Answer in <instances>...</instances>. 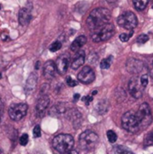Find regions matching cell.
I'll return each mask as SVG.
<instances>
[{"label": "cell", "mask_w": 153, "mask_h": 154, "mask_svg": "<svg viewBox=\"0 0 153 154\" xmlns=\"http://www.w3.org/2000/svg\"><path fill=\"white\" fill-rule=\"evenodd\" d=\"M153 145V131L151 132L149 134H147V136L145 137L144 140V146H152Z\"/></svg>", "instance_id": "obj_26"}, {"label": "cell", "mask_w": 153, "mask_h": 154, "mask_svg": "<svg viewBox=\"0 0 153 154\" xmlns=\"http://www.w3.org/2000/svg\"><path fill=\"white\" fill-rule=\"evenodd\" d=\"M69 57L67 54H62L57 59L55 65H56V69L60 75L66 74L68 70V67H69Z\"/></svg>", "instance_id": "obj_12"}, {"label": "cell", "mask_w": 153, "mask_h": 154, "mask_svg": "<svg viewBox=\"0 0 153 154\" xmlns=\"http://www.w3.org/2000/svg\"><path fill=\"white\" fill-rule=\"evenodd\" d=\"M3 109H4V105H3L2 101L0 100V112H2V111H3Z\"/></svg>", "instance_id": "obj_36"}, {"label": "cell", "mask_w": 153, "mask_h": 154, "mask_svg": "<svg viewBox=\"0 0 153 154\" xmlns=\"http://www.w3.org/2000/svg\"><path fill=\"white\" fill-rule=\"evenodd\" d=\"M106 136H107V139L108 141L111 143H115L116 141H117V135L116 134L112 131V130H109L107 133H106Z\"/></svg>", "instance_id": "obj_25"}, {"label": "cell", "mask_w": 153, "mask_h": 154, "mask_svg": "<svg viewBox=\"0 0 153 154\" xmlns=\"http://www.w3.org/2000/svg\"><path fill=\"white\" fill-rule=\"evenodd\" d=\"M49 104H50L49 97L46 94H42L39 97V99L37 101V105H36V112L40 117H41L44 115V112L47 109V107L49 106Z\"/></svg>", "instance_id": "obj_13"}, {"label": "cell", "mask_w": 153, "mask_h": 154, "mask_svg": "<svg viewBox=\"0 0 153 154\" xmlns=\"http://www.w3.org/2000/svg\"><path fill=\"white\" fill-rule=\"evenodd\" d=\"M115 34V26L112 23H106V25L92 31V40L95 42H101L110 39Z\"/></svg>", "instance_id": "obj_5"}, {"label": "cell", "mask_w": 153, "mask_h": 154, "mask_svg": "<svg viewBox=\"0 0 153 154\" xmlns=\"http://www.w3.org/2000/svg\"><path fill=\"white\" fill-rule=\"evenodd\" d=\"M96 93H97V91H94V92H93V95H96Z\"/></svg>", "instance_id": "obj_38"}, {"label": "cell", "mask_w": 153, "mask_h": 154, "mask_svg": "<svg viewBox=\"0 0 153 154\" xmlns=\"http://www.w3.org/2000/svg\"><path fill=\"white\" fill-rule=\"evenodd\" d=\"M28 135L27 134H23L21 137H20V144L23 145V146H25L27 143H28Z\"/></svg>", "instance_id": "obj_31"}, {"label": "cell", "mask_w": 153, "mask_h": 154, "mask_svg": "<svg viewBox=\"0 0 153 154\" xmlns=\"http://www.w3.org/2000/svg\"><path fill=\"white\" fill-rule=\"evenodd\" d=\"M132 35H133V30H131L130 33H122V34H120L119 38L123 42H126L129 41V39L132 37Z\"/></svg>", "instance_id": "obj_28"}, {"label": "cell", "mask_w": 153, "mask_h": 154, "mask_svg": "<svg viewBox=\"0 0 153 154\" xmlns=\"http://www.w3.org/2000/svg\"><path fill=\"white\" fill-rule=\"evenodd\" d=\"M60 48H61V42H53V43L50 45V51L51 52H56V51H58Z\"/></svg>", "instance_id": "obj_27"}, {"label": "cell", "mask_w": 153, "mask_h": 154, "mask_svg": "<svg viewBox=\"0 0 153 154\" xmlns=\"http://www.w3.org/2000/svg\"><path fill=\"white\" fill-rule=\"evenodd\" d=\"M85 58H86V54L83 51H78L73 60L71 63V68L72 69H78V68H80L84 62H85Z\"/></svg>", "instance_id": "obj_18"}, {"label": "cell", "mask_w": 153, "mask_h": 154, "mask_svg": "<svg viewBox=\"0 0 153 154\" xmlns=\"http://www.w3.org/2000/svg\"><path fill=\"white\" fill-rule=\"evenodd\" d=\"M106 1H107L108 3H110V4H113V3H115L117 0H106Z\"/></svg>", "instance_id": "obj_37"}, {"label": "cell", "mask_w": 153, "mask_h": 154, "mask_svg": "<svg viewBox=\"0 0 153 154\" xmlns=\"http://www.w3.org/2000/svg\"><path fill=\"white\" fill-rule=\"evenodd\" d=\"M37 80H38V76L36 72H32L31 75L28 77L26 85H25V93L26 94H32L34 92L36 86H37Z\"/></svg>", "instance_id": "obj_15"}, {"label": "cell", "mask_w": 153, "mask_h": 154, "mask_svg": "<svg viewBox=\"0 0 153 154\" xmlns=\"http://www.w3.org/2000/svg\"><path fill=\"white\" fill-rule=\"evenodd\" d=\"M114 152H115V153H133L132 151H130L127 148H125L124 146H121V145L115 146L114 148Z\"/></svg>", "instance_id": "obj_24"}, {"label": "cell", "mask_w": 153, "mask_h": 154, "mask_svg": "<svg viewBox=\"0 0 153 154\" xmlns=\"http://www.w3.org/2000/svg\"><path fill=\"white\" fill-rule=\"evenodd\" d=\"M152 8H153V6H152Z\"/></svg>", "instance_id": "obj_42"}, {"label": "cell", "mask_w": 153, "mask_h": 154, "mask_svg": "<svg viewBox=\"0 0 153 154\" xmlns=\"http://www.w3.org/2000/svg\"><path fill=\"white\" fill-rule=\"evenodd\" d=\"M57 72L56 65L52 60H48L43 66V77L46 79H52Z\"/></svg>", "instance_id": "obj_14"}, {"label": "cell", "mask_w": 153, "mask_h": 154, "mask_svg": "<svg viewBox=\"0 0 153 154\" xmlns=\"http://www.w3.org/2000/svg\"><path fill=\"white\" fill-rule=\"evenodd\" d=\"M86 42H87V38H86V36H84V35L78 36V37H77V38L74 40V42L71 43L70 50H71L72 51H78V50H80V48H81L84 44H86Z\"/></svg>", "instance_id": "obj_20"}, {"label": "cell", "mask_w": 153, "mask_h": 154, "mask_svg": "<svg viewBox=\"0 0 153 154\" xmlns=\"http://www.w3.org/2000/svg\"><path fill=\"white\" fill-rule=\"evenodd\" d=\"M82 101H84L85 104H86L87 106H88V105L93 101V97H92L91 96H87V97H84L82 98Z\"/></svg>", "instance_id": "obj_32"}, {"label": "cell", "mask_w": 153, "mask_h": 154, "mask_svg": "<svg viewBox=\"0 0 153 154\" xmlns=\"http://www.w3.org/2000/svg\"><path fill=\"white\" fill-rule=\"evenodd\" d=\"M136 113L140 119L142 131L146 130L152 122V115L150 106L147 103H142L139 106V109Z\"/></svg>", "instance_id": "obj_6"}, {"label": "cell", "mask_w": 153, "mask_h": 154, "mask_svg": "<svg viewBox=\"0 0 153 154\" xmlns=\"http://www.w3.org/2000/svg\"><path fill=\"white\" fill-rule=\"evenodd\" d=\"M0 113H1V112H0ZM1 117H2V116H1V114H0V123H1Z\"/></svg>", "instance_id": "obj_39"}, {"label": "cell", "mask_w": 153, "mask_h": 154, "mask_svg": "<svg viewBox=\"0 0 153 154\" xmlns=\"http://www.w3.org/2000/svg\"><path fill=\"white\" fill-rule=\"evenodd\" d=\"M126 69L130 73L133 74H139L144 69L143 63L137 59H129L126 62Z\"/></svg>", "instance_id": "obj_11"}, {"label": "cell", "mask_w": 153, "mask_h": 154, "mask_svg": "<svg viewBox=\"0 0 153 154\" xmlns=\"http://www.w3.org/2000/svg\"><path fill=\"white\" fill-rule=\"evenodd\" d=\"M117 23L119 26L126 30H133L138 24V20L134 13L127 11L119 15L117 18Z\"/></svg>", "instance_id": "obj_7"}, {"label": "cell", "mask_w": 153, "mask_h": 154, "mask_svg": "<svg viewBox=\"0 0 153 154\" xmlns=\"http://www.w3.org/2000/svg\"><path fill=\"white\" fill-rule=\"evenodd\" d=\"M54 150L60 153L70 152L74 147V139L69 134H59L52 141Z\"/></svg>", "instance_id": "obj_3"}, {"label": "cell", "mask_w": 153, "mask_h": 154, "mask_svg": "<svg viewBox=\"0 0 153 154\" xmlns=\"http://www.w3.org/2000/svg\"><path fill=\"white\" fill-rule=\"evenodd\" d=\"M149 41V36L147 34H141L137 37V42L140 44H143Z\"/></svg>", "instance_id": "obj_29"}, {"label": "cell", "mask_w": 153, "mask_h": 154, "mask_svg": "<svg viewBox=\"0 0 153 154\" xmlns=\"http://www.w3.org/2000/svg\"><path fill=\"white\" fill-rule=\"evenodd\" d=\"M2 78V75H1V73H0V79Z\"/></svg>", "instance_id": "obj_40"}, {"label": "cell", "mask_w": 153, "mask_h": 154, "mask_svg": "<svg viewBox=\"0 0 153 154\" xmlns=\"http://www.w3.org/2000/svg\"><path fill=\"white\" fill-rule=\"evenodd\" d=\"M79 98H80V96H79L78 94H76V95L74 96V101H75V102H76L78 99H79Z\"/></svg>", "instance_id": "obj_35"}, {"label": "cell", "mask_w": 153, "mask_h": 154, "mask_svg": "<svg viewBox=\"0 0 153 154\" xmlns=\"http://www.w3.org/2000/svg\"><path fill=\"white\" fill-rule=\"evenodd\" d=\"M27 109L28 106L24 103H17V104H13L8 110L9 116L12 120L14 121H20L23 119L26 114H27Z\"/></svg>", "instance_id": "obj_9"}, {"label": "cell", "mask_w": 153, "mask_h": 154, "mask_svg": "<svg viewBox=\"0 0 153 154\" xmlns=\"http://www.w3.org/2000/svg\"><path fill=\"white\" fill-rule=\"evenodd\" d=\"M111 20V13L106 8H96L94 9L88 15L87 19V25L90 31H94L98 29L106 23H108Z\"/></svg>", "instance_id": "obj_1"}, {"label": "cell", "mask_w": 153, "mask_h": 154, "mask_svg": "<svg viewBox=\"0 0 153 154\" xmlns=\"http://www.w3.org/2000/svg\"><path fill=\"white\" fill-rule=\"evenodd\" d=\"M98 135L92 131H86L82 133L79 136L78 143L82 150L84 151H92L94 150L98 143Z\"/></svg>", "instance_id": "obj_4"}, {"label": "cell", "mask_w": 153, "mask_h": 154, "mask_svg": "<svg viewBox=\"0 0 153 154\" xmlns=\"http://www.w3.org/2000/svg\"><path fill=\"white\" fill-rule=\"evenodd\" d=\"M31 9L28 7H23L19 11V23L22 26L27 25L31 21Z\"/></svg>", "instance_id": "obj_16"}, {"label": "cell", "mask_w": 153, "mask_h": 154, "mask_svg": "<svg viewBox=\"0 0 153 154\" xmlns=\"http://www.w3.org/2000/svg\"><path fill=\"white\" fill-rule=\"evenodd\" d=\"M128 88H129V92L131 96L133 98L138 99L142 97L143 91L146 88L142 85L140 76H134L130 79L129 84H128Z\"/></svg>", "instance_id": "obj_8"}, {"label": "cell", "mask_w": 153, "mask_h": 154, "mask_svg": "<svg viewBox=\"0 0 153 154\" xmlns=\"http://www.w3.org/2000/svg\"><path fill=\"white\" fill-rule=\"evenodd\" d=\"M67 84H68L69 87H71V88H72V87H75V86H77V82H76L74 79H72L71 78H69V77L67 79Z\"/></svg>", "instance_id": "obj_33"}, {"label": "cell", "mask_w": 153, "mask_h": 154, "mask_svg": "<svg viewBox=\"0 0 153 154\" xmlns=\"http://www.w3.org/2000/svg\"><path fill=\"white\" fill-rule=\"evenodd\" d=\"M149 69H150L151 76L152 77V79H153V60L151 61V65H150V67H149Z\"/></svg>", "instance_id": "obj_34"}, {"label": "cell", "mask_w": 153, "mask_h": 154, "mask_svg": "<svg viewBox=\"0 0 153 154\" xmlns=\"http://www.w3.org/2000/svg\"><path fill=\"white\" fill-rule=\"evenodd\" d=\"M96 109L97 111L98 114L100 115H103V114H106L108 110V103L106 100H101L99 101L96 106Z\"/></svg>", "instance_id": "obj_21"}, {"label": "cell", "mask_w": 153, "mask_h": 154, "mask_svg": "<svg viewBox=\"0 0 153 154\" xmlns=\"http://www.w3.org/2000/svg\"><path fill=\"white\" fill-rule=\"evenodd\" d=\"M41 127L39 125H36L34 128H33V137L34 138H39L41 137Z\"/></svg>", "instance_id": "obj_30"}, {"label": "cell", "mask_w": 153, "mask_h": 154, "mask_svg": "<svg viewBox=\"0 0 153 154\" xmlns=\"http://www.w3.org/2000/svg\"><path fill=\"white\" fill-rule=\"evenodd\" d=\"M133 6L136 10L138 11H142L146 8L149 0H133Z\"/></svg>", "instance_id": "obj_22"}, {"label": "cell", "mask_w": 153, "mask_h": 154, "mask_svg": "<svg viewBox=\"0 0 153 154\" xmlns=\"http://www.w3.org/2000/svg\"><path fill=\"white\" fill-rule=\"evenodd\" d=\"M122 125L124 130L132 134H138L142 131L137 113L133 111H128L122 116Z\"/></svg>", "instance_id": "obj_2"}, {"label": "cell", "mask_w": 153, "mask_h": 154, "mask_svg": "<svg viewBox=\"0 0 153 154\" xmlns=\"http://www.w3.org/2000/svg\"><path fill=\"white\" fill-rule=\"evenodd\" d=\"M68 117L71 121L73 126L78 128L81 125L82 122V116L77 109H71L68 112Z\"/></svg>", "instance_id": "obj_17"}, {"label": "cell", "mask_w": 153, "mask_h": 154, "mask_svg": "<svg viewBox=\"0 0 153 154\" xmlns=\"http://www.w3.org/2000/svg\"><path fill=\"white\" fill-rule=\"evenodd\" d=\"M96 78V74L95 71L92 69V68L86 66L84 67L80 72L78 75V79L80 82L84 83V84H90L95 80Z\"/></svg>", "instance_id": "obj_10"}, {"label": "cell", "mask_w": 153, "mask_h": 154, "mask_svg": "<svg viewBox=\"0 0 153 154\" xmlns=\"http://www.w3.org/2000/svg\"><path fill=\"white\" fill-rule=\"evenodd\" d=\"M112 62H113V57L110 56V57H108V58H106V59H104V60L101 61L100 67H101L102 69H108L111 67Z\"/></svg>", "instance_id": "obj_23"}, {"label": "cell", "mask_w": 153, "mask_h": 154, "mask_svg": "<svg viewBox=\"0 0 153 154\" xmlns=\"http://www.w3.org/2000/svg\"><path fill=\"white\" fill-rule=\"evenodd\" d=\"M0 10H1V5H0Z\"/></svg>", "instance_id": "obj_41"}, {"label": "cell", "mask_w": 153, "mask_h": 154, "mask_svg": "<svg viewBox=\"0 0 153 154\" xmlns=\"http://www.w3.org/2000/svg\"><path fill=\"white\" fill-rule=\"evenodd\" d=\"M67 112V106L63 103H59L53 106L50 110V115L52 116H59Z\"/></svg>", "instance_id": "obj_19"}]
</instances>
